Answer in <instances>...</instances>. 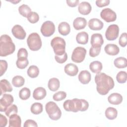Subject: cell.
Returning <instances> with one entry per match:
<instances>
[{
    "mask_svg": "<svg viewBox=\"0 0 127 127\" xmlns=\"http://www.w3.org/2000/svg\"><path fill=\"white\" fill-rule=\"evenodd\" d=\"M95 82L97 85L96 89L97 92L102 95L108 93L115 85L112 77L102 72L97 73L95 75Z\"/></svg>",
    "mask_w": 127,
    "mask_h": 127,
    "instance_id": "cell-1",
    "label": "cell"
},
{
    "mask_svg": "<svg viewBox=\"0 0 127 127\" xmlns=\"http://www.w3.org/2000/svg\"><path fill=\"white\" fill-rule=\"evenodd\" d=\"M64 110L68 112H77L86 111L89 107L88 102L84 99L74 98L72 100H67L63 104Z\"/></svg>",
    "mask_w": 127,
    "mask_h": 127,
    "instance_id": "cell-2",
    "label": "cell"
},
{
    "mask_svg": "<svg viewBox=\"0 0 127 127\" xmlns=\"http://www.w3.org/2000/svg\"><path fill=\"white\" fill-rule=\"evenodd\" d=\"M15 49L14 44L11 38L7 35L4 34L0 38V56L6 57L12 54Z\"/></svg>",
    "mask_w": 127,
    "mask_h": 127,
    "instance_id": "cell-3",
    "label": "cell"
},
{
    "mask_svg": "<svg viewBox=\"0 0 127 127\" xmlns=\"http://www.w3.org/2000/svg\"><path fill=\"white\" fill-rule=\"evenodd\" d=\"M45 109L49 118L54 121L60 119L62 116V112L58 105L53 101L48 102L45 106Z\"/></svg>",
    "mask_w": 127,
    "mask_h": 127,
    "instance_id": "cell-4",
    "label": "cell"
},
{
    "mask_svg": "<svg viewBox=\"0 0 127 127\" xmlns=\"http://www.w3.org/2000/svg\"><path fill=\"white\" fill-rule=\"evenodd\" d=\"M65 44L64 40L60 37H56L51 40V45L55 55H62L65 53Z\"/></svg>",
    "mask_w": 127,
    "mask_h": 127,
    "instance_id": "cell-5",
    "label": "cell"
},
{
    "mask_svg": "<svg viewBox=\"0 0 127 127\" xmlns=\"http://www.w3.org/2000/svg\"><path fill=\"white\" fill-rule=\"evenodd\" d=\"M27 43L29 48L34 51H38L42 47V41L39 35L37 33L30 34L27 39Z\"/></svg>",
    "mask_w": 127,
    "mask_h": 127,
    "instance_id": "cell-6",
    "label": "cell"
},
{
    "mask_svg": "<svg viewBox=\"0 0 127 127\" xmlns=\"http://www.w3.org/2000/svg\"><path fill=\"white\" fill-rule=\"evenodd\" d=\"M86 54V50L84 48L77 47L73 51L71 55V60L75 63H81L84 61Z\"/></svg>",
    "mask_w": 127,
    "mask_h": 127,
    "instance_id": "cell-7",
    "label": "cell"
},
{
    "mask_svg": "<svg viewBox=\"0 0 127 127\" xmlns=\"http://www.w3.org/2000/svg\"><path fill=\"white\" fill-rule=\"evenodd\" d=\"M55 31V26L54 23L51 21L44 22L41 27V32L45 37L52 36Z\"/></svg>",
    "mask_w": 127,
    "mask_h": 127,
    "instance_id": "cell-8",
    "label": "cell"
},
{
    "mask_svg": "<svg viewBox=\"0 0 127 127\" xmlns=\"http://www.w3.org/2000/svg\"><path fill=\"white\" fill-rule=\"evenodd\" d=\"M119 27L116 24H112L108 26L106 33L105 36L109 41H113L116 39L119 36Z\"/></svg>",
    "mask_w": 127,
    "mask_h": 127,
    "instance_id": "cell-9",
    "label": "cell"
},
{
    "mask_svg": "<svg viewBox=\"0 0 127 127\" xmlns=\"http://www.w3.org/2000/svg\"><path fill=\"white\" fill-rule=\"evenodd\" d=\"M14 101L13 96L10 94H4L0 99V112H5Z\"/></svg>",
    "mask_w": 127,
    "mask_h": 127,
    "instance_id": "cell-10",
    "label": "cell"
},
{
    "mask_svg": "<svg viewBox=\"0 0 127 127\" xmlns=\"http://www.w3.org/2000/svg\"><path fill=\"white\" fill-rule=\"evenodd\" d=\"M100 16L103 20L107 22L115 21L117 18L115 12L109 8L103 9L100 13Z\"/></svg>",
    "mask_w": 127,
    "mask_h": 127,
    "instance_id": "cell-11",
    "label": "cell"
},
{
    "mask_svg": "<svg viewBox=\"0 0 127 127\" xmlns=\"http://www.w3.org/2000/svg\"><path fill=\"white\" fill-rule=\"evenodd\" d=\"M11 32L14 37L20 40L24 39L26 35L25 30L19 25H15L12 28Z\"/></svg>",
    "mask_w": 127,
    "mask_h": 127,
    "instance_id": "cell-12",
    "label": "cell"
},
{
    "mask_svg": "<svg viewBox=\"0 0 127 127\" xmlns=\"http://www.w3.org/2000/svg\"><path fill=\"white\" fill-rule=\"evenodd\" d=\"M104 40L102 35L100 33H95L91 36V44L93 47H101L103 44Z\"/></svg>",
    "mask_w": 127,
    "mask_h": 127,
    "instance_id": "cell-13",
    "label": "cell"
},
{
    "mask_svg": "<svg viewBox=\"0 0 127 127\" xmlns=\"http://www.w3.org/2000/svg\"><path fill=\"white\" fill-rule=\"evenodd\" d=\"M89 28L93 30H100L103 27V23L98 18H92L88 23Z\"/></svg>",
    "mask_w": 127,
    "mask_h": 127,
    "instance_id": "cell-14",
    "label": "cell"
},
{
    "mask_svg": "<svg viewBox=\"0 0 127 127\" xmlns=\"http://www.w3.org/2000/svg\"><path fill=\"white\" fill-rule=\"evenodd\" d=\"M91 9L92 7L88 2L82 1L78 5V10L81 14L87 15L90 13Z\"/></svg>",
    "mask_w": 127,
    "mask_h": 127,
    "instance_id": "cell-15",
    "label": "cell"
},
{
    "mask_svg": "<svg viewBox=\"0 0 127 127\" xmlns=\"http://www.w3.org/2000/svg\"><path fill=\"white\" fill-rule=\"evenodd\" d=\"M64 70L65 73L67 75L71 76H74L77 74L78 68L76 65L69 63L65 65Z\"/></svg>",
    "mask_w": 127,
    "mask_h": 127,
    "instance_id": "cell-16",
    "label": "cell"
},
{
    "mask_svg": "<svg viewBox=\"0 0 127 127\" xmlns=\"http://www.w3.org/2000/svg\"><path fill=\"white\" fill-rule=\"evenodd\" d=\"M21 124V118L17 114H12L9 117V127H20Z\"/></svg>",
    "mask_w": 127,
    "mask_h": 127,
    "instance_id": "cell-17",
    "label": "cell"
},
{
    "mask_svg": "<svg viewBox=\"0 0 127 127\" xmlns=\"http://www.w3.org/2000/svg\"><path fill=\"white\" fill-rule=\"evenodd\" d=\"M87 25V21L83 17H78L76 18L73 22V27L76 30H80L84 29Z\"/></svg>",
    "mask_w": 127,
    "mask_h": 127,
    "instance_id": "cell-18",
    "label": "cell"
},
{
    "mask_svg": "<svg viewBox=\"0 0 127 127\" xmlns=\"http://www.w3.org/2000/svg\"><path fill=\"white\" fill-rule=\"evenodd\" d=\"M105 52L106 54L111 56H115L119 54L120 49L118 46L115 44H107L104 48Z\"/></svg>",
    "mask_w": 127,
    "mask_h": 127,
    "instance_id": "cell-19",
    "label": "cell"
},
{
    "mask_svg": "<svg viewBox=\"0 0 127 127\" xmlns=\"http://www.w3.org/2000/svg\"><path fill=\"white\" fill-rule=\"evenodd\" d=\"M108 102L113 105H119L123 101L122 96L118 93H113L108 97Z\"/></svg>",
    "mask_w": 127,
    "mask_h": 127,
    "instance_id": "cell-20",
    "label": "cell"
},
{
    "mask_svg": "<svg viewBox=\"0 0 127 127\" xmlns=\"http://www.w3.org/2000/svg\"><path fill=\"white\" fill-rule=\"evenodd\" d=\"M79 81L83 84H88L91 80V74L86 70H82L78 75Z\"/></svg>",
    "mask_w": 127,
    "mask_h": 127,
    "instance_id": "cell-21",
    "label": "cell"
},
{
    "mask_svg": "<svg viewBox=\"0 0 127 127\" xmlns=\"http://www.w3.org/2000/svg\"><path fill=\"white\" fill-rule=\"evenodd\" d=\"M47 94L46 89L42 87H37L36 88L33 93V98L37 100H42L44 99Z\"/></svg>",
    "mask_w": 127,
    "mask_h": 127,
    "instance_id": "cell-22",
    "label": "cell"
},
{
    "mask_svg": "<svg viewBox=\"0 0 127 127\" xmlns=\"http://www.w3.org/2000/svg\"><path fill=\"white\" fill-rule=\"evenodd\" d=\"M58 30L59 33L63 35L66 36L70 32V27L69 24L66 22H62L58 26Z\"/></svg>",
    "mask_w": 127,
    "mask_h": 127,
    "instance_id": "cell-23",
    "label": "cell"
},
{
    "mask_svg": "<svg viewBox=\"0 0 127 127\" xmlns=\"http://www.w3.org/2000/svg\"><path fill=\"white\" fill-rule=\"evenodd\" d=\"M12 90L13 88L8 80L5 79L0 80V95L6 92H10Z\"/></svg>",
    "mask_w": 127,
    "mask_h": 127,
    "instance_id": "cell-24",
    "label": "cell"
},
{
    "mask_svg": "<svg viewBox=\"0 0 127 127\" xmlns=\"http://www.w3.org/2000/svg\"><path fill=\"white\" fill-rule=\"evenodd\" d=\"M76 40L78 44H86L88 41V34L85 32H79L76 35Z\"/></svg>",
    "mask_w": 127,
    "mask_h": 127,
    "instance_id": "cell-25",
    "label": "cell"
},
{
    "mask_svg": "<svg viewBox=\"0 0 127 127\" xmlns=\"http://www.w3.org/2000/svg\"><path fill=\"white\" fill-rule=\"evenodd\" d=\"M60 83L57 78H52L48 82V88L52 91H56L60 87Z\"/></svg>",
    "mask_w": 127,
    "mask_h": 127,
    "instance_id": "cell-26",
    "label": "cell"
},
{
    "mask_svg": "<svg viewBox=\"0 0 127 127\" xmlns=\"http://www.w3.org/2000/svg\"><path fill=\"white\" fill-rule=\"evenodd\" d=\"M89 68L91 71L95 73H99L102 69V64L99 61H94L90 63Z\"/></svg>",
    "mask_w": 127,
    "mask_h": 127,
    "instance_id": "cell-27",
    "label": "cell"
},
{
    "mask_svg": "<svg viewBox=\"0 0 127 127\" xmlns=\"http://www.w3.org/2000/svg\"><path fill=\"white\" fill-rule=\"evenodd\" d=\"M118 115V111L116 109L113 107H108L105 111L106 117L110 120L115 119Z\"/></svg>",
    "mask_w": 127,
    "mask_h": 127,
    "instance_id": "cell-28",
    "label": "cell"
},
{
    "mask_svg": "<svg viewBox=\"0 0 127 127\" xmlns=\"http://www.w3.org/2000/svg\"><path fill=\"white\" fill-rule=\"evenodd\" d=\"M114 64L115 66L118 68H125L127 66V59L122 57L117 58L114 60Z\"/></svg>",
    "mask_w": 127,
    "mask_h": 127,
    "instance_id": "cell-29",
    "label": "cell"
},
{
    "mask_svg": "<svg viewBox=\"0 0 127 127\" xmlns=\"http://www.w3.org/2000/svg\"><path fill=\"white\" fill-rule=\"evenodd\" d=\"M18 11L21 15L27 18L29 14L31 12V9L30 7L25 4H22L19 7Z\"/></svg>",
    "mask_w": 127,
    "mask_h": 127,
    "instance_id": "cell-30",
    "label": "cell"
},
{
    "mask_svg": "<svg viewBox=\"0 0 127 127\" xmlns=\"http://www.w3.org/2000/svg\"><path fill=\"white\" fill-rule=\"evenodd\" d=\"M25 82L24 78L20 75H16L13 77L12 80V85L16 87L22 86Z\"/></svg>",
    "mask_w": 127,
    "mask_h": 127,
    "instance_id": "cell-31",
    "label": "cell"
},
{
    "mask_svg": "<svg viewBox=\"0 0 127 127\" xmlns=\"http://www.w3.org/2000/svg\"><path fill=\"white\" fill-rule=\"evenodd\" d=\"M27 73L29 77L31 78H35L39 75V69L37 66L32 65L29 66Z\"/></svg>",
    "mask_w": 127,
    "mask_h": 127,
    "instance_id": "cell-32",
    "label": "cell"
},
{
    "mask_svg": "<svg viewBox=\"0 0 127 127\" xmlns=\"http://www.w3.org/2000/svg\"><path fill=\"white\" fill-rule=\"evenodd\" d=\"M32 113L35 115H38L43 111V105L41 103L36 102L33 103L30 108Z\"/></svg>",
    "mask_w": 127,
    "mask_h": 127,
    "instance_id": "cell-33",
    "label": "cell"
},
{
    "mask_svg": "<svg viewBox=\"0 0 127 127\" xmlns=\"http://www.w3.org/2000/svg\"><path fill=\"white\" fill-rule=\"evenodd\" d=\"M30 90L29 88L24 87L22 88L19 92V96L21 100H26L30 96Z\"/></svg>",
    "mask_w": 127,
    "mask_h": 127,
    "instance_id": "cell-34",
    "label": "cell"
},
{
    "mask_svg": "<svg viewBox=\"0 0 127 127\" xmlns=\"http://www.w3.org/2000/svg\"><path fill=\"white\" fill-rule=\"evenodd\" d=\"M16 64L17 67L18 68L24 69L28 65L29 62L27 58H17Z\"/></svg>",
    "mask_w": 127,
    "mask_h": 127,
    "instance_id": "cell-35",
    "label": "cell"
},
{
    "mask_svg": "<svg viewBox=\"0 0 127 127\" xmlns=\"http://www.w3.org/2000/svg\"><path fill=\"white\" fill-rule=\"evenodd\" d=\"M127 73L126 71H120L118 73L116 76V79L119 83H124L127 81Z\"/></svg>",
    "mask_w": 127,
    "mask_h": 127,
    "instance_id": "cell-36",
    "label": "cell"
},
{
    "mask_svg": "<svg viewBox=\"0 0 127 127\" xmlns=\"http://www.w3.org/2000/svg\"><path fill=\"white\" fill-rule=\"evenodd\" d=\"M17 112H18L17 107L15 105L12 104L7 108V109L5 112V114L6 115V116L9 117L12 114H17Z\"/></svg>",
    "mask_w": 127,
    "mask_h": 127,
    "instance_id": "cell-37",
    "label": "cell"
},
{
    "mask_svg": "<svg viewBox=\"0 0 127 127\" xmlns=\"http://www.w3.org/2000/svg\"><path fill=\"white\" fill-rule=\"evenodd\" d=\"M66 97V93L64 91H59L53 95V98L55 101H60L64 100Z\"/></svg>",
    "mask_w": 127,
    "mask_h": 127,
    "instance_id": "cell-38",
    "label": "cell"
},
{
    "mask_svg": "<svg viewBox=\"0 0 127 127\" xmlns=\"http://www.w3.org/2000/svg\"><path fill=\"white\" fill-rule=\"evenodd\" d=\"M28 20L31 23L37 22L39 20V16L37 13L32 11L27 17Z\"/></svg>",
    "mask_w": 127,
    "mask_h": 127,
    "instance_id": "cell-39",
    "label": "cell"
},
{
    "mask_svg": "<svg viewBox=\"0 0 127 127\" xmlns=\"http://www.w3.org/2000/svg\"><path fill=\"white\" fill-rule=\"evenodd\" d=\"M119 43L122 47H125L127 44V33H123L120 37Z\"/></svg>",
    "mask_w": 127,
    "mask_h": 127,
    "instance_id": "cell-40",
    "label": "cell"
},
{
    "mask_svg": "<svg viewBox=\"0 0 127 127\" xmlns=\"http://www.w3.org/2000/svg\"><path fill=\"white\" fill-rule=\"evenodd\" d=\"M101 47H91L89 50V55L91 57H95L97 56L100 53Z\"/></svg>",
    "mask_w": 127,
    "mask_h": 127,
    "instance_id": "cell-41",
    "label": "cell"
},
{
    "mask_svg": "<svg viewBox=\"0 0 127 127\" xmlns=\"http://www.w3.org/2000/svg\"><path fill=\"white\" fill-rule=\"evenodd\" d=\"M55 59L58 63L60 64H63L67 60V55L66 53L65 52L64 54L62 55H55Z\"/></svg>",
    "mask_w": 127,
    "mask_h": 127,
    "instance_id": "cell-42",
    "label": "cell"
},
{
    "mask_svg": "<svg viewBox=\"0 0 127 127\" xmlns=\"http://www.w3.org/2000/svg\"><path fill=\"white\" fill-rule=\"evenodd\" d=\"M7 68V63L5 60L0 61V76H1L6 71Z\"/></svg>",
    "mask_w": 127,
    "mask_h": 127,
    "instance_id": "cell-43",
    "label": "cell"
},
{
    "mask_svg": "<svg viewBox=\"0 0 127 127\" xmlns=\"http://www.w3.org/2000/svg\"><path fill=\"white\" fill-rule=\"evenodd\" d=\"M28 57V52L25 48L20 49L17 53V58H27Z\"/></svg>",
    "mask_w": 127,
    "mask_h": 127,
    "instance_id": "cell-44",
    "label": "cell"
},
{
    "mask_svg": "<svg viewBox=\"0 0 127 127\" xmlns=\"http://www.w3.org/2000/svg\"><path fill=\"white\" fill-rule=\"evenodd\" d=\"M109 0H97L96 1V4L99 7L108 5L110 3Z\"/></svg>",
    "mask_w": 127,
    "mask_h": 127,
    "instance_id": "cell-45",
    "label": "cell"
},
{
    "mask_svg": "<svg viewBox=\"0 0 127 127\" xmlns=\"http://www.w3.org/2000/svg\"><path fill=\"white\" fill-rule=\"evenodd\" d=\"M24 127H38V125L35 121L32 120H26L23 125Z\"/></svg>",
    "mask_w": 127,
    "mask_h": 127,
    "instance_id": "cell-46",
    "label": "cell"
},
{
    "mask_svg": "<svg viewBox=\"0 0 127 127\" xmlns=\"http://www.w3.org/2000/svg\"><path fill=\"white\" fill-rule=\"evenodd\" d=\"M7 120L6 118L2 114H0V126L1 127H4L7 125Z\"/></svg>",
    "mask_w": 127,
    "mask_h": 127,
    "instance_id": "cell-47",
    "label": "cell"
},
{
    "mask_svg": "<svg viewBox=\"0 0 127 127\" xmlns=\"http://www.w3.org/2000/svg\"><path fill=\"white\" fill-rule=\"evenodd\" d=\"M67 5L70 7H75L79 3V0H67L66 1Z\"/></svg>",
    "mask_w": 127,
    "mask_h": 127,
    "instance_id": "cell-48",
    "label": "cell"
},
{
    "mask_svg": "<svg viewBox=\"0 0 127 127\" xmlns=\"http://www.w3.org/2000/svg\"><path fill=\"white\" fill-rule=\"evenodd\" d=\"M9 1L12 2V3H14V4H16V3H18V2H19V1H20V0H12V1L9 0Z\"/></svg>",
    "mask_w": 127,
    "mask_h": 127,
    "instance_id": "cell-49",
    "label": "cell"
}]
</instances>
